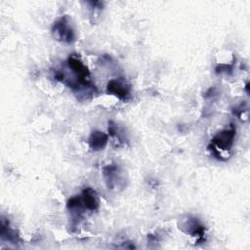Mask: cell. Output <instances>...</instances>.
<instances>
[{
	"label": "cell",
	"mask_w": 250,
	"mask_h": 250,
	"mask_svg": "<svg viewBox=\"0 0 250 250\" xmlns=\"http://www.w3.org/2000/svg\"><path fill=\"white\" fill-rule=\"evenodd\" d=\"M65 70H57L55 78L69 87L80 100H89L97 93L95 85L91 81L88 67L84 64L81 58L76 54L67 57Z\"/></svg>",
	"instance_id": "obj_1"
},
{
	"label": "cell",
	"mask_w": 250,
	"mask_h": 250,
	"mask_svg": "<svg viewBox=\"0 0 250 250\" xmlns=\"http://www.w3.org/2000/svg\"><path fill=\"white\" fill-rule=\"evenodd\" d=\"M80 198H81L82 204L86 210H88L90 212L99 210L100 198H99L97 191L95 189H93L92 188H90V187L85 188L80 194Z\"/></svg>",
	"instance_id": "obj_8"
},
{
	"label": "cell",
	"mask_w": 250,
	"mask_h": 250,
	"mask_svg": "<svg viewBox=\"0 0 250 250\" xmlns=\"http://www.w3.org/2000/svg\"><path fill=\"white\" fill-rule=\"evenodd\" d=\"M108 143V136L99 130H95L91 133L88 139V145L92 150L99 151L104 149Z\"/></svg>",
	"instance_id": "obj_9"
},
{
	"label": "cell",
	"mask_w": 250,
	"mask_h": 250,
	"mask_svg": "<svg viewBox=\"0 0 250 250\" xmlns=\"http://www.w3.org/2000/svg\"><path fill=\"white\" fill-rule=\"evenodd\" d=\"M131 84L123 77L110 79L106 84V93L123 102H127L131 99Z\"/></svg>",
	"instance_id": "obj_4"
},
{
	"label": "cell",
	"mask_w": 250,
	"mask_h": 250,
	"mask_svg": "<svg viewBox=\"0 0 250 250\" xmlns=\"http://www.w3.org/2000/svg\"><path fill=\"white\" fill-rule=\"evenodd\" d=\"M66 209L70 215V225L72 231H74V229L79 225L86 210L82 204L80 195L70 197L66 202Z\"/></svg>",
	"instance_id": "obj_7"
},
{
	"label": "cell",
	"mask_w": 250,
	"mask_h": 250,
	"mask_svg": "<svg viewBox=\"0 0 250 250\" xmlns=\"http://www.w3.org/2000/svg\"><path fill=\"white\" fill-rule=\"evenodd\" d=\"M216 70V73H225V74H230L233 70V66L231 64H225V63H222V64H218L215 68Z\"/></svg>",
	"instance_id": "obj_11"
},
{
	"label": "cell",
	"mask_w": 250,
	"mask_h": 250,
	"mask_svg": "<svg viewBox=\"0 0 250 250\" xmlns=\"http://www.w3.org/2000/svg\"><path fill=\"white\" fill-rule=\"evenodd\" d=\"M179 229L185 233L194 237L197 243H203L206 240L205 227L196 217L188 216L186 219L181 220Z\"/></svg>",
	"instance_id": "obj_3"
},
{
	"label": "cell",
	"mask_w": 250,
	"mask_h": 250,
	"mask_svg": "<svg viewBox=\"0 0 250 250\" xmlns=\"http://www.w3.org/2000/svg\"><path fill=\"white\" fill-rule=\"evenodd\" d=\"M234 138H235V128L231 126L229 129H224L216 133L211 140V146H214L217 150L228 151L232 147L234 144Z\"/></svg>",
	"instance_id": "obj_5"
},
{
	"label": "cell",
	"mask_w": 250,
	"mask_h": 250,
	"mask_svg": "<svg viewBox=\"0 0 250 250\" xmlns=\"http://www.w3.org/2000/svg\"><path fill=\"white\" fill-rule=\"evenodd\" d=\"M103 177L108 189H117V188L123 187V179L121 177V172L118 165H116L115 163L104 166Z\"/></svg>",
	"instance_id": "obj_6"
},
{
	"label": "cell",
	"mask_w": 250,
	"mask_h": 250,
	"mask_svg": "<svg viewBox=\"0 0 250 250\" xmlns=\"http://www.w3.org/2000/svg\"><path fill=\"white\" fill-rule=\"evenodd\" d=\"M51 31L54 39L59 42L70 44L75 40V30L67 15L59 17L54 21Z\"/></svg>",
	"instance_id": "obj_2"
},
{
	"label": "cell",
	"mask_w": 250,
	"mask_h": 250,
	"mask_svg": "<svg viewBox=\"0 0 250 250\" xmlns=\"http://www.w3.org/2000/svg\"><path fill=\"white\" fill-rule=\"evenodd\" d=\"M1 238L2 240L9 241L11 243L17 244L21 241V237L18 232L10 227L9 221H6L5 218L2 219V228H1Z\"/></svg>",
	"instance_id": "obj_10"
}]
</instances>
